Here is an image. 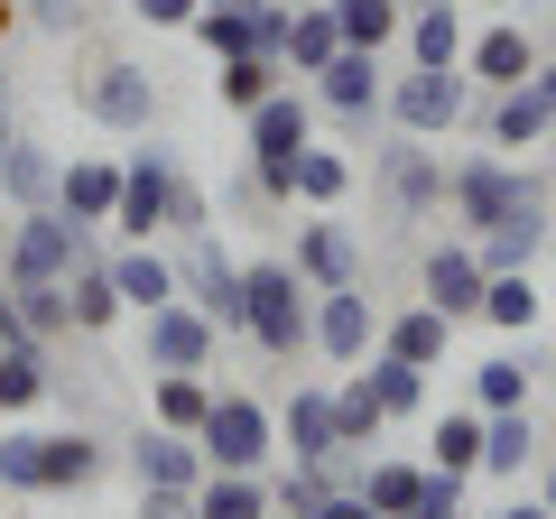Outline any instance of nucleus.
<instances>
[{
    "mask_svg": "<svg viewBox=\"0 0 556 519\" xmlns=\"http://www.w3.org/2000/svg\"><path fill=\"white\" fill-rule=\"evenodd\" d=\"M529 204H547V167H519L510 149H473V159L445 167V214H455L464 241L501 232V223L529 214Z\"/></svg>",
    "mask_w": 556,
    "mask_h": 519,
    "instance_id": "obj_1",
    "label": "nucleus"
},
{
    "mask_svg": "<svg viewBox=\"0 0 556 519\" xmlns=\"http://www.w3.org/2000/svg\"><path fill=\"white\" fill-rule=\"evenodd\" d=\"M241 343H260L269 362L316 353V288L288 269V260H241Z\"/></svg>",
    "mask_w": 556,
    "mask_h": 519,
    "instance_id": "obj_2",
    "label": "nucleus"
},
{
    "mask_svg": "<svg viewBox=\"0 0 556 519\" xmlns=\"http://www.w3.org/2000/svg\"><path fill=\"white\" fill-rule=\"evenodd\" d=\"M84 260H93V223H75L65 204L10 214V251H0V279H47V288H65Z\"/></svg>",
    "mask_w": 556,
    "mask_h": 519,
    "instance_id": "obj_3",
    "label": "nucleus"
},
{
    "mask_svg": "<svg viewBox=\"0 0 556 519\" xmlns=\"http://www.w3.org/2000/svg\"><path fill=\"white\" fill-rule=\"evenodd\" d=\"M195 445H204V464H214V473H269V455H278V408L251 400V390H214Z\"/></svg>",
    "mask_w": 556,
    "mask_h": 519,
    "instance_id": "obj_4",
    "label": "nucleus"
},
{
    "mask_svg": "<svg viewBox=\"0 0 556 519\" xmlns=\"http://www.w3.org/2000/svg\"><path fill=\"white\" fill-rule=\"evenodd\" d=\"M464 121H473V75L464 65H408V75H390V130L445 140Z\"/></svg>",
    "mask_w": 556,
    "mask_h": 519,
    "instance_id": "obj_5",
    "label": "nucleus"
},
{
    "mask_svg": "<svg viewBox=\"0 0 556 519\" xmlns=\"http://www.w3.org/2000/svg\"><path fill=\"white\" fill-rule=\"evenodd\" d=\"M65 93H75V112L93 121V130H112V140H139V130L159 121V75L130 65V56H102L93 75H75Z\"/></svg>",
    "mask_w": 556,
    "mask_h": 519,
    "instance_id": "obj_6",
    "label": "nucleus"
},
{
    "mask_svg": "<svg viewBox=\"0 0 556 519\" xmlns=\"http://www.w3.org/2000/svg\"><path fill=\"white\" fill-rule=\"evenodd\" d=\"M177 177H186V159L139 130V149L121 159V214H112V232L121 241H159L167 232V204H177Z\"/></svg>",
    "mask_w": 556,
    "mask_h": 519,
    "instance_id": "obj_7",
    "label": "nucleus"
},
{
    "mask_svg": "<svg viewBox=\"0 0 556 519\" xmlns=\"http://www.w3.org/2000/svg\"><path fill=\"white\" fill-rule=\"evenodd\" d=\"M371 186H380V204H390L399 223L445 214V159H437V140H408V130H390V140L371 149Z\"/></svg>",
    "mask_w": 556,
    "mask_h": 519,
    "instance_id": "obj_8",
    "label": "nucleus"
},
{
    "mask_svg": "<svg viewBox=\"0 0 556 519\" xmlns=\"http://www.w3.org/2000/svg\"><path fill=\"white\" fill-rule=\"evenodd\" d=\"M306 93H316V121H334V130H362V140L390 121V75H380V56H362V47H343V56L325 65Z\"/></svg>",
    "mask_w": 556,
    "mask_h": 519,
    "instance_id": "obj_9",
    "label": "nucleus"
},
{
    "mask_svg": "<svg viewBox=\"0 0 556 519\" xmlns=\"http://www.w3.org/2000/svg\"><path fill=\"white\" fill-rule=\"evenodd\" d=\"M177 298L195 306V316H214V334H241V260L223 251L214 232H195V241H177Z\"/></svg>",
    "mask_w": 556,
    "mask_h": 519,
    "instance_id": "obj_10",
    "label": "nucleus"
},
{
    "mask_svg": "<svg viewBox=\"0 0 556 519\" xmlns=\"http://www.w3.org/2000/svg\"><path fill=\"white\" fill-rule=\"evenodd\" d=\"M214 353H223L214 316H195L186 298L139 316V371H214Z\"/></svg>",
    "mask_w": 556,
    "mask_h": 519,
    "instance_id": "obj_11",
    "label": "nucleus"
},
{
    "mask_svg": "<svg viewBox=\"0 0 556 519\" xmlns=\"http://www.w3.org/2000/svg\"><path fill=\"white\" fill-rule=\"evenodd\" d=\"M288 269H298L316 298H325V288H362V232H353L343 214H306V223H298V251H288Z\"/></svg>",
    "mask_w": 556,
    "mask_h": 519,
    "instance_id": "obj_12",
    "label": "nucleus"
},
{
    "mask_svg": "<svg viewBox=\"0 0 556 519\" xmlns=\"http://www.w3.org/2000/svg\"><path fill=\"white\" fill-rule=\"evenodd\" d=\"M482 279H492V269H482V251H473L464 232L427 241V260H417V288H427V306H445L455 325L482 316Z\"/></svg>",
    "mask_w": 556,
    "mask_h": 519,
    "instance_id": "obj_13",
    "label": "nucleus"
},
{
    "mask_svg": "<svg viewBox=\"0 0 556 519\" xmlns=\"http://www.w3.org/2000/svg\"><path fill=\"white\" fill-rule=\"evenodd\" d=\"M316 353L334 362V371H362V362L380 353V306L362 298V288H325L316 298Z\"/></svg>",
    "mask_w": 556,
    "mask_h": 519,
    "instance_id": "obj_14",
    "label": "nucleus"
},
{
    "mask_svg": "<svg viewBox=\"0 0 556 519\" xmlns=\"http://www.w3.org/2000/svg\"><path fill=\"white\" fill-rule=\"evenodd\" d=\"M464 75H473V93H510V84L538 75V38L510 20V10H501L482 38H464Z\"/></svg>",
    "mask_w": 556,
    "mask_h": 519,
    "instance_id": "obj_15",
    "label": "nucleus"
},
{
    "mask_svg": "<svg viewBox=\"0 0 556 519\" xmlns=\"http://www.w3.org/2000/svg\"><path fill=\"white\" fill-rule=\"evenodd\" d=\"M278 455H288V464H334L343 455L334 390H325V380H298V390H288V408H278Z\"/></svg>",
    "mask_w": 556,
    "mask_h": 519,
    "instance_id": "obj_16",
    "label": "nucleus"
},
{
    "mask_svg": "<svg viewBox=\"0 0 556 519\" xmlns=\"http://www.w3.org/2000/svg\"><path fill=\"white\" fill-rule=\"evenodd\" d=\"M241 140H251V159H298L316 140V93L306 84H278L260 112H241Z\"/></svg>",
    "mask_w": 556,
    "mask_h": 519,
    "instance_id": "obj_17",
    "label": "nucleus"
},
{
    "mask_svg": "<svg viewBox=\"0 0 556 519\" xmlns=\"http://www.w3.org/2000/svg\"><path fill=\"white\" fill-rule=\"evenodd\" d=\"M130 473H139V492H195L214 464H204V445L177 436V427H139L130 436Z\"/></svg>",
    "mask_w": 556,
    "mask_h": 519,
    "instance_id": "obj_18",
    "label": "nucleus"
},
{
    "mask_svg": "<svg viewBox=\"0 0 556 519\" xmlns=\"http://www.w3.org/2000/svg\"><path fill=\"white\" fill-rule=\"evenodd\" d=\"M102 269H112V288H121V306H130V316L177 306V260H167L159 241H121V251H102Z\"/></svg>",
    "mask_w": 556,
    "mask_h": 519,
    "instance_id": "obj_19",
    "label": "nucleus"
},
{
    "mask_svg": "<svg viewBox=\"0 0 556 519\" xmlns=\"http://www.w3.org/2000/svg\"><path fill=\"white\" fill-rule=\"evenodd\" d=\"M112 445L84 436V427H38V492H93Z\"/></svg>",
    "mask_w": 556,
    "mask_h": 519,
    "instance_id": "obj_20",
    "label": "nucleus"
},
{
    "mask_svg": "<svg viewBox=\"0 0 556 519\" xmlns=\"http://www.w3.org/2000/svg\"><path fill=\"white\" fill-rule=\"evenodd\" d=\"M473 130L492 149H538L556 121H547V102H538L529 84H510V93H473Z\"/></svg>",
    "mask_w": 556,
    "mask_h": 519,
    "instance_id": "obj_21",
    "label": "nucleus"
},
{
    "mask_svg": "<svg viewBox=\"0 0 556 519\" xmlns=\"http://www.w3.org/2000/svg\"><path fill=\"white\" fill-rule=\"evenodd\" d=\"M380 353H399V362H417V371H437L445 353H455V316L445 306H399V316H380Z\"/></svg>",
    "mask_w": 556,
    "mask_h": 519,
    "instance_id": "obj_22",
    "label": "nucleus"
},
{
    "mask_svg": "<svg viewBox=\"0 0 556 519\" xmlns=\"http://www.w3.org/2000/svg\"><path fill=\"white\" fill-rule=\"evenodd\" d=\"M56 167H65V159H56L47 140H28V130L0 149V195H10V214H38V204H56Z\"/></svg>",
    "mask_w": 556,
    "mask_h": 519,
    "instance_id": "obj_23",
    "label": "nucleus"
},
{
    "mask_svg": "<svg viewBox=\"0 0 556 519\" xmlns=\"http://www.w3.org/2000/svg\"><path fill=\"white\" fill-rule=\"evenodd\" d=\"M56 204L75 223H112L121 214V159H65L56 167Z\"/></svg>",
    "mask_w": 556,
    "mask_h": 519,
    "instance_id": "obj_24",
    "label": "nucleus"
},
{
    "mask_svg": "<svg viewBox=\"0 0 556 519\" xmlns=\"http://www.w3.org/2000/svg\"><path fill=\"white\" fill-rule=\"evenodd\" d=\"M204 408H214V371H149V427L195 436Z\"/></svg>",
    "mask_w": 556,
    "mask_h": 519,
    "instance_id": "obj_25",
    "label": "nucleus"
},
{
    "mask_svg": "<svg viewBox=\"0 0 556 519\" xmlns=\"http://www.w3.org/2000/svg\"><path fill=\"white\" fill-rule=\"evenodd\" d=\"M56 400V371H47V343H0V418H28V408Z\"/></svg>",
    "mask_w": 556,
    "mask_h": 519,
    "instance_id": "obj_26",
    "label": "nucleus"
},
{
    "mask_svg": "<svg viewBox=\"0 0 556 519\" xmlns=\"http://www.w3.org/2000/svg\"><path fill=\"white\" fill-rule=\"evenodd\" d=\"M399 47H408V65H464V0H437V10H408Z\"/></svg>",
    "mask_w": 556,
    "mask_h": 519,
    "instance_id": "obj_27",
    "label": "nucleus"
},
{
    "mask_svg": "<svg viewBox=\"0 0 556 519\" xmlns=\"http://www.w3.org/2000/svg\"><path fill=\"white\" fill-rule=\"evenodd\" d=\"M278 84H298L278 56H223V65H214V102H223L232 121H241V112H260V102H269Z\"/></svg>",
    "mask_w": 556,
    "mask_h": 519,
    "instance_id": "obj_28",
    "label": "nucleus"
},
{
    "mask_svg": "<svg viewBox=\"0 0 556 519\" xmlns=\"http://www.w3.org/2000/svg\"><path fill=\"white\" fill-rule=\"evenodd\" d=\"M334 56H343V28H334V10H325V0H306L298 20H288V75H298V84H316Z\"/></svg>",
    "mask_w": 556,
    "mask_h": 519,
    "instance_id": "obj_29",
    "label": "nucleus"
},
{
    "mask_svg": "<svg viewBox=\"0 0 556 519\" xmlns=\"http://www.w3.org/2000/svg\"><path fill=\"white\" fill-rule=\"evenodd\" d=\"M538 464V427H529V408H501V418H482V473L492 482H519Z\"/></svg>",
    "mask_w": 556,
    "mask_h": 519,
    "instance_id": "obj_30",
    "label": "nucleus"
},
{
    "mask_svg": "<svg viewBox=\"0 0 556 519\" xmlns=\"http://www.w3.org/2000/svg\"><path fill=\"white\" fill-rule=\"evenodd\" d=\"M353 492L371 501L380 519H408V510H417V492H427V464H408V455H371Z\"/></svg>",
    "mask_w": 556,
    "mask_h": 519,
    "instance_id": "obj_31",
    "label": "nucleus"
},
{
    "mask_svg": "<svg viewBox=\"0 0 556 519\" xmlns=\"http://www.w3.org/2000/svg\"><path fill=\"white\" fill-rule=\"evenodd\" d=\"M325 10H334L343 47H362V56H390L399 28H408V10H399V0H325Z\"/></svg>",
    "mask_w": 556,
    "mask_h": 519,
    "instance_id": "obj_32",
    "label": "nucleus"
},
{
    "mask_svg": "<svg viewBox=\"0 0 556 519\" xmlns=\"http://www.w3.org/2000/svg\"><path fill=\"white\" fill-rule=\"evenodd\" d=\"M334 436H343V455H371L380 436H390V408L371 400V380H334Z\"/></svg>",
    "mask_w": 556,
    "mask_h": 519,
    "instance_id": "obj_33",
    "label": "nucleus"
},
{
    "mask_svg": "<svg viewBox=\"0 0 556 519\" xmlns=\"http://www.w3.org/2000/svg\"><path fill=\"white\" fill-rule=\"evenodd\" d=\"M547 232H556V214H547V204H529V214H510L501 232H482L473 251H482V269H529V260L547 251Z\"/></svg>",
    "mask_w": 556,
    "mask_h": 519,
    "instance_id": "obj_34",
    "label": "nucleus"
},
{
    "mask_svg": "<svg viewBox=\"0 0 556 519\" xmlns=\"http://www.w3.org/2000/svg\"><path fill=\"white\" fill-rule=\"evenodd\" d=\"M65 306H75V334H112V325L130 316V306H121V288H112V269H102V251L65 279Z\"/></svg>",
    "mask_w": 556,
    "mask_h": 519,
    "instance_id": "obj_35",
    "label": "nucleus"
},
{
    "mask_svg": "<svg viewBox=\"0 0 556 519\" xmlns=\"http://www.w3.org/2000/svg\"><path fill=\"white\" fill-rule=\"evenodd\" d=\"M427 464L473 482V473H482V408H445V418L427 427Z\"/></svg>",
    "mask_w": 556,
    "mask_h": 519,
    "instance_id": "obj_36",
    "label": "nucleus"
},
{
    "mask_svg": "<svg viewBox=\"0 0 556 519\" xmlns=\"http://www.w3.org/2000/svg\"><path fill=\"white\" fill-rule=\"evenodd\" d=\"M343 195H353V159L325 149V140H306L298 149V204H306V214H334Z\"/></svg>",
    "mask_w": 556,
    "mask_h": 519,
    "instance_id": "obj_37",
    "label": "nucleus"
},
{
    "mask_svg": "<svg viewBox=\"0 0 556 519\" xmlns=\"http://www.w3.org/2000/svg\"><path fill=\"white\" fill-rule=\"evenodd\" d=\"M195 519H269V473H204Z\"/></svg>",
    "mask_w": 556,
    "mask_h": 519,
    "instance_id": "obj_38",
    "label": "nucleus"
},
{
    "mask_svg": "<svg viewBox=\"0 0 556 519\" xmlns=\"http://www.w3.org/2000/svg\"><path fill=\"white\" fill-rule=\"evenodd\" d=\"M482 325H492V334H529L538 325V279L529 269H492V279H482Z\"/></svg>",
    "mask_w": 556,
    "mask_h": 519,
    "instance_id": "obj_39",
    "label": "nucleus"
},
{
    "mask_svg": "<svg viewBox=\"0 0 556 519\" xmlns=\"http://www.w3.org/2000/svg\"><path fill=\"white\" fill-rule=\"evenodd\" d=\"M529 380H538L529 353H492V362H473V408H482V418H501V408H529Z\"/></svg>",
    "mask_w": 556,
    "mask_h": 519,
    "instance_id": "obj_40",
    "label": "nucleus"
},
{
    "mask_svg": "<svg viewBox=\"0 0 556 519\" xmlns=\"http://www.w3.org/2000/svg\"><path fill=\"white\" fill-rule=\"evenodd\" d=\"M362 380H371V400L390 408V427L427 408V371H417V362H399V353H371V362H362Z\"/></svg>",
    "mask_w": 556,
    "mask_h": 519,
    "instance_id": "obj_41",
    "label": "nucleus"
},
{
    "mask_svg": "<svg viewBox=\"0 0 556 519\" xmlns=\"http://www.w3.org/2000/svg\"><path fill=\"white\" fill-rule=\"evenodd\" d=\"M186 38H195L214 65H223V56H260V47H251V0H232V10H195Z\"/></svg>",
    "mask_w": 556,
    "mask_h": 519,
    "instance_id": "obj_42",
    "label": "nucleus"
},
{
    "mask_svg": "<svg viewBox=\"0 0 556 519\" xmlns=\"http://www.w3.org/2000/svg\"><path fill=\"white\" fill-rule=\"evenodd\" d=\"M325 492H334L325 464H288V473H269V510H278V519H316Z\"/></svg>",
    "mask_w": 556,
    "mask_h": 519,
    "instance_id": "obj_43",
    "label": "nucleus"
},
{
    "mask_svg": "<svg viewBox=\"0 0 556 519\" xmlns=\"http://www.w3.org/2000/svg\"><path fill=\"white\" fill-rule=\"evenodd\" d=\"M0 288L20 298V316H28V334H38V343L75 334V306H65V288H47V279H0Z\"/></svg>",
    "mask_w": 556,
    "mask_h": 519,
    "instance_id": "obj_44",
    "label": "nucleus"
},
{
    "mask_svg": "<svg viewBox=\"0 0 556 519\" xmlns=\"http://www.w3.org/2000/svg\"><path fill=\"white\" fill-rule=\"evenodd\" d=\"M0 492L38 501V427H0Z\"/></svg>",
    "mask_w": 556,
    "mask_h": 519,
    "instance_id": "obj_45",
    "label": "nucleus"
},
{
    "mask_svg": "<svg viewBox=\"0 0 556 519\" xmlns=\"http://www.w3.org/2000/svg\"><path fill=\"white\" fill-rule=\"evenodd\" d=\"M167 232H177V241H195V232H214V195H204L195 177H177V204H167Z\"/></svg>",
    "mask_w": 556,
    "mask_h": 519,
    "instance_id": "obj_46",
    "label": "nucleus"
},
{
    "mask_svg": "<svg viewBox=\"0 0 556 519\" xmlns=\"http://www.w3.org/2000/svg\"><path fill=\"white\" fill-rule=\"evenodd\" d=\"M28 28H47V38H84V28H93V0H28Z\"/></svg>",
    "mask_w": 556,
    "mask_h": 519,
    "instance_id": "obj_47",
    "label": "nucleus"
},
{
    "mask_svg": "<svg viewBox=\"0 0 556 519\" xmlns=\"http://www.w3.org/2000/svg\"><path fill=\"white\" fill-rule=\"evenodd\" d=\"M408 519H464V473H437V464H427V492H417Z\"/></svg>",
    "mask_w": 556,
    "mask_h": 519,
    "instance_id": "obj_48",
    "label": "nucleus"
},
{
    "mask_svg": "<svg viewBox=\"0 0 556 519\" xmlns=\"http://www.w3.org/2000/svg\"><path fill=\"white\" fill-rule=\"evenodd\" d=\"M204 0H130V20H149V28H186Z\"/></svg>",
    "mask_w": 556,
    "mask_h": 519,
    "instance_id": "obj_49",
    "label": "nucleus"
},
{
    "mask_svg": "<svg viewBox=\"0 0 556 519\" xmlns=\"http://www.w3.org/2000/svg\"><path fill=\"white\" fill-rule=\"evenodd\" d=\"M139 519H195V492H139Z\"/></svg>",
    "mask_w": 556,
    "mask_h": 519,
    "instance_id": "obj_50",
    "label": "nucleus"
},
{
    "mask_svg": "<svg viewBox=\"0 0 556 519\" xmlns=\"http://www.w3.org/2000/svg\"><path fill=\"white\" fill-rule=\"evenodd\" d=\"M316 519H380V510H371L362 492H325V510H316Z\"/></svg>",
    "mask_w": 556,
    "mask_h": 519,
    "instance_id": "obj_51",
    "label": "nucleus"
},
{
    "mask_svg": "<svg viewBox=\"0 0 556 519\" xmlns=\"http://www.w3.org/2000/svg\"><path fill=\"white\" fill-rule=\"evenodd\" d=\"M0 343H38V334H28V316H20V298H10V288H0Z\"/></svg>",
    "mask_w": 556,
    "mask_h": 519,
    "instance_id": "obj_52",
    "label": "nucleus"
},
{
    "mask_svg": "<svg viewBox=\"0 0 556 519\" xmlns=\"http://www.w3.org/2000/svg\"><path fill=\"white\" fill-rule=\"evenodd\" d=\"M20 140V93H10V65H0V149Z\"/></svg>",
    "mask_w": 556,
    "mask_h": 519,
    "instance_id": "obj_53",
    "label": "nucleus"
},
{
    "mask_svg": "<svg viewBox=\"0 0 556 519\" xmlns=\"http://www.w3.org/2000/svg\"><path fill=\"white\" fill-rule=\"evenodd\" d=\"M529 93L547 102V121H556V56H538V75H529Z\"/></svg>",
    "mask_w": 556,
    "mask_h": 519,
    "instance_id": "obj_54",
    "label": "nucleus"
},
{
    "mask_svg": "<svg viewBox=\"0 0 556 519\" xmlns=\"http://www.w3.org/2000/svg\"><path fill=\"white\" fill-rule=\"evenodd\" d=\"M492 519H547V501H510V510H492Z\"/></svg>",
    "mask_w": 556,
    "mask_h": 519,
    "instance_id": "obj_55",
    "label": "nucleus"
},
{
    "mask_svg": "<svg viewBox=\"0 0 556 519\" xmlns=\"http://www.w3.org/2000/svg\"><path fill=\"white\" fill-rule=\"evenodd\" d=\"M538 501H547V519H556V464H547V482H538Z\"/></svg>",
    "mask_w": 556,
    "mask_h": 519,
    "instance_id": "obj_56",
    "label": "nucleus"
},
{
    "mask_svg": "<svg viewBox=\"0 0 556 519\" xmlns=\"http://www.w3.org/2000/svg\"><path fill=\"white\" fill-rule=\"evenodd\" d=\"M399 10H437V0H399Z\"/></svg>",
    "mask_w": 556,
    "mask_h": 519,
    "instance_id": "obj_57",
    "label": "nucleus"
},
{
    "mask_svg": "<svg viewBox=\"0 0 556 519\" xmlns=\"http://www.w3.org/2000/svg\"><path fill=\"white\" fill-rule=\"evenodd\" d=\"M482 10H519V0H482Z\"/></svg>",
    "mask_w": 556,
    "mask_h": 519,
    "instance_id": "obj_58",
    "label": "nucleus"
},
{
    "mask_svg": "<svg viewBox=\"0 0 556 519\" xmlns=\"http://www.w3.org/2000/svg\"><path fill=\"white\" fill-rule=\"evenodd\" d=\"M278 10H306V0H278Z\"/></svg>",
    "mask_w": 556,
    "mask_h": 519,
    "instance_id": "obj_59",
    "label": "nucleus"
},
{
    "mask_svg": "<svg viewBox=\"0 0 556 519\" xmlns=\"http://www.w3.org/2000/svg\"><path fill=\"white\" fill-rule=\"evenodd\" d=\"M204 10H232V0H204Z\"/></svg>",
    "mask_w": 556,
    "mask_h": 519,
    "instance_id": "obj_60",
    "label": "nucleus"
},
{
    "mask_svg": "<svg viewBox=\"0 0 556 519\" xmlns=\"http://www.w3.org/2000/svg\"><path fill=\"white\" fill-rule=\"evenodd\" d=\"M0 28H10V0H0Z\"/></svg>",
    "mask_w": 556,
    "mask_h": 519,
    "instance_id": "obj_61",
    "label": "nucleus"
},
{
    "mask_svg": "<svg viewBox=\"0 0 556 519\" xmlns=\"http://www.w3.org/2000/svg\"><path fill=\"white\" fill-rule=\"evenodd\" d=\"M547 260H556V232H547Z\"/></svg>",
    "mask_w": 556,
    "mask_h": 519,
    "instance_id": "obj_62",
    "label": "nucleus"
},
{
    "mask_svg": "<svg viewBox=\"0 0 556 519\" xmlns=\"http://www.w3.org/2000/svg\"><path fill=\"white\" fill-rule=\"evenodd\" d=\"M269 519H278V510H269Z\"/></svg>",
    "mask_w": 556,
    "mask_h": 519,
    "instance_id": "obj_63",
    "label": "nucleus"
}]
</instances>
